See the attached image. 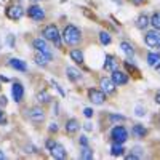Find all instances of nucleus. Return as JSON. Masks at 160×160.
<instances>
[{"instance_id": "1", "label": "nucleus", "mask_w": 160, "mask_h": 160, "mask_svg": "<svg viewBox=\"0 0 160 160\" xmlns=\"http://www.w3.org/2000/svg\"><path fill=\"white\" fill-rule=\"evenodd\" d=\"M62 38L68 45H77L82 38V32H80L78 28H75L74 24H68L64 28V32H62Z\"/></svg>"}, {"instance_id": "2", "label": "nucleus", "mask_w": 160, "mask_h": 160, "mask_svg": "<svg viewBox=\"0 0 160 160\" xmlns=\"http://www.w3.org/2000/svg\"><path fill=\"white\" fill-rule=\"evenodd\" d=\"M43 37L47 40H50V42H53L58 48L61 47V35H59V31H58V28L55 24H50L43 29Z\"/></svg>"}, {"instance_id": "3", "label": "nucleus", "mask_w": 160, "mask_h": 160, "mask_svg": "<svg viewBox=\"0 0 160 160\" xmlns=\"http://www.w3.org/2000/svg\"><path fill=\"white\" fill-rule=\"evenodd\" d=\"M111 138H112L114 142L123 144V142L128 139V131H127L122 125H117V127L112 128V131H111Z\"/></svg>"}, {"instance_id": "4", "label": "nucleus", "mask_w": 160, "mask_h": 160, "mask_svg": "<svg viewBox=\"0 0 160 160\" xmlns=\"http://www.w3.org/2000/svg\"><path fill=\"white\" fill-rule=\"evenodd\" d=\"M88 98H90V101H91L93 104H102L104 99H106V93L91 88V90H88Z\"/></svg>"}, {"instance_id": "5", "label": "nucleus", "mask_w": 160, "mask_h": 160, "mask_svg": "<svg viewBox=\"0 0 160 160\" xmlns=\"http://www.w3.org/2000/svg\"><path fill=\"white\" fill-rule=\"evenodd\" d=\"M144 40H146V43H148L151 48H154V47H158V43H160V34H158V31H157V29H154V31H149L148 34H146Z\"/></svg>"}, {"instance_id": "6", "label": "nucleus", "mask_w": 160, "mask_h": 160, "mask_svg": "<svg viewBox=\"0 0 160 160\" xmlns=\"http://www.w3.org/2000/svg\"><path fill=\"white\" fill-rule=\"evenodd\" d=\"M28 16L32 18L34 21H42V19L45 18V11L40 8V7H37V5H32V7H29V10H28Z\"/></svg>"}, {"instance_id": "7", "label": "nucleus", "mask_w": 160, "mask_h": 160, "mask_svg": "<svg viewBox=\"0 0 160 160\" xmlns=\"http://www.w3.org/2000/svg\"><path fill=\"white\" fill-rule=\"evenodd\" d=\"M29 118L32 120V122H35V123L43 122V120H45L43 109L42 108H32V109H29Z\"/></svg>"}, {"instance_id": "8", "label": "nucleus", "mask_w": 160, "mask_h": 160, "mask_svg": "<svg viewBox=\"0 0 160 160\" xmlns=\"http://www.w3.org/2000/svg\"><path fill=\"white\" fill-rule=\"evenodd\" d=\"M11 95H13V99H15L16 102H21L22 98H24V88L19 82H15L11 87Z\"/></svg>"}, {"instance_id": "9", "label": "nucleus", "mask_w": 160, "mask_h": 160, "mask_svg": "<svg viewBox=\"0 0 160 160\" xmlns=\"http://www.w3.org/2000/svg\"><path fill=\"white\" fill-rule=\"evenodd\" d=\"M112 82L115 85H127L128 83V75L122 71H112Z\"/></svg>"}, {"instance_id": "10", "label": "nucleus", "mask_w": 160, "mask_h": 160, "mask_svg": "<svg viewBox=\"0 0 160 160\" xmlns=\"http://www.w3.org/2000/svg\"><path fill=\"white\" fill-rule=\"evenodd\" d=\"M102 91L106 93V95H112V93H115V83L112 82V78H101V82H99Z\"/></svg>"}, {"instance_id": "11", "label": "nucleus", "mask_w": 160, "mask_h": 160, "mask_svg": "<svg viewBox=\"0 0 160 160\" xmlns=\"http://www.w3.org/2000/svg\"><path fill=\"white\" fill-rule=\"evenodd\" d=\"M22 8L19 7V5H11V7H8V10H7V16L10 18V19H19L21 16H22Z\"/></svg>"}, {"instance_id": "12", "label": "nucleus", "mask_w": 160, "mask_h": 160, "mask_svg": "<svg viewBox=\"0 0 160 160\" xmlns=\"http://www.w3.org/2000/svg\"><path fill=\"white\" fill-rule=\"evenodd\" d=\"M51 155L55 157V158H58V160H64L66 157H68V152H66L64 146H61V144H55V146L51 148Z\"/></svg>"}, {"instance_id": "13", "label": "nucleus", "mask_w": 160, "mask_h": 160, "mask_svg": "<svg viewBox=\"0 0 160 160\" xmlns=\"http://www.w3.org/2000/svg\"><path fill=\"white\" fill-rule=\"evenodd\" d=\"M51 61V53H45V51H37L35 53V62L40 66H45Z\"/></svg>"}, {"instance_id": "14", "label": "nucleus", "mask_w": 160, "mask_h": 160, "mask_svg": "<svg viewBox=\"0 0 160 160\" xmlns=\"http://www.w3.org/2000/svg\"><path fill=\"white\" fill-rule=\"evenodd\" d=\"M8 64L11 66L13 69H16V71H21V72L28 71V66H26V62L21 61V59H18V58H11V59L8 61Z\"/></svg>"}, {"instance_id": "15", "label": "nucleus", "mask_w": 160, "mask_h": 160, "mask_svg": "<svg viewBox=\"0 0 160 160\" xmlns=\"http://www.w3.org/2000/svg\"><path fill=\"white\" fill-rule=\"evenodd\" d=\"M78 130H80V123L75 118H69L68 122H66V131H68L69 135H74V133H77Z\"/></svg>"}, {"instance_id": "16", "label": "nucleus", "mask_w": 160, "mask_h": 160, "mask_svg": "<svg viewBox=\"0 0 160 160\" xmlns=\"http://www.w3.org/2000/svg\"><path fill=\"white\" fill-rule=\"evenodd\" d=\"M34 48H35L37 51L50 53V48H48V43H47V38H35V40H34Z\"/></svg>"}, {"instance_id": "17", "label": "nucleus", "mask_w": 160, "mask_h": 160, "mask_svg": "<svg viewBox=\"0 0 160 160\" xmlns=\"http://www.w3.org/2000/svg\"><path fill=\"white\" fill-rule=\"evenodd\" d=\"M66 74H68L69 80H72V82H77V80H80V77H82L80 71L75 69V68H68V69H66Z\"/></svg>"}, {"instance_id": "18", "label": "nucleus", "mask_w": 160, "mask_h": 160, "mask_svg": "<svg viewBox=\"0 0 160 160\" xmlns=\"http://www.w3.org/2000/svg\"><path fill=\"white\" fill-rule=\"evenodd\" d=\"M131 133H133L136 138H144L146 135H148V130L144 128V125H139V123H138V125H135V127L131 128Z\"/></svg>"}, {"instance_id": "19", "label": "nucleus", "mask_w": 160, "mask_h": 160, "mask_svg": "<svg viewBox=\"0 0 160 160\" xmlns=\"http://www.w3.org/2000/svg\"><path fill=\"white\" fill-rule=\"evenodd\" d=\"M115 66H117V61H115V58L114 56H111V55H108L106 56V62H104V69L106 71H115Z\"/></svg>"}, {"instance_id": "20", "label": "nucleus", "mask_w": 160, "mask_h": 160, "mask_svg": "<svg viewBox=\"0 0 160 160\" xmlns=\"http://www.w3.org/2000/svg\"><path fill=\"white\" fill-rule=\"evenodd\" d=\"M71 59L75 61L77 64H82L83 62V53L80 50H71Z\"/></svg>"}, {"instance_id": "21", "label": "nucleus", "mask_w": 160, "mask_h": 160, "mask_svg": "<svg viewBox=\"0 0 160 160\" xmlns=\"http://www.w3.org/2000/svg\"><path fill=\"white\" fill-rule=\"evenodd\" d=\"M149 24H151V19H149L148 16H146V15H141V16L138 18V21H136L138 29H146Z\"/></svg>"}, {"instance_id": "22", "label": "nucleus", "mask_w": 160, "mask_h": 160, "mask_svg": "<svg viewBox=\"0 0 160 160\" xmlns=\"http://www.w3.org/2000/svg\"><path fill=\"white\" fill-rule=\"evenodd\" d=\"M120 48H122V51L125 53L128 58H131L133 55H135V50H133L131 43H128V42H122V43H120Z\"/></svg>"}, {"instance_id": "23", "label": "nucleus", "mask_w": 160, "mask_h": 160, "mask_svg": "<svg viewBox=\"0 0 160 160\" xmlns=\"http://www.w3.org/2000/svg\"><path fill=\"white\" fill-rule=\"evenodd\" d=\"M123 152H125V149H123V146H122V144H118V142H114V144H112V148H111V154H112L114 157L122 155Z\"/></svg>"}, {"instance_id": "24", "label": "nucleus", "mask_w": 160, "mask_h": 160, "mask_svg": "<svg viewBox=\"0 0 160 160\" xmlns=\"http://www.w3.org/2000/svg\"><path fill=\"white\" fill-rule=\"evenodd\" d=\"M158 61H160V55H158V53H149V55H148V62H149V66H152V68Z\"/></svg>"}, {"instance_id": "25", "label": "nucleus", "mask_w": 160, "mask_h": 160, "mask_svg": "<svg viewBox=\"0 0 160 160\" xmlns=\"http://www.w3.org/2000/svg\"><path fill=\"white\" fill-rule=\"evenodd\" d=\"M99 40H101V43H102V45H109L112 38H111L109 32H106V31H102V32H99Z\"/></svg>"}, {"instance_id": "26", "label": "nucleus", "mask_w": 160, "mask_h": 160, "mask_svg": "<svg viewBox=\"0 0 160 160\" xmlns=\"http://www.w3.org/2000/svg\"><path fill=\"white\" fill-rule=\"evenodd\" d=\"M80 158H83V160H91L93 158V151L88 148H83V151H82V154H80Z\"/></svg>"}, {"instance_id": "27", "label": "nucleus", "mask_w": 160, "mask_h": 160, "mask_svg": "<svg viewBox=\"0 0 160 160\" xmlns=\"http://www.w3.org/2000/svg\"><path fill=\"white\" fill-rule=\"evenodd\" d=\"M151 24L154 26V29L160 31V15H158V13H154V15H152V18H151Z\"/></svg>"}, {"instance_id": "28", "label": "nucleus", "mask_w": 160, "mask_h": 160, "mask_svg": "<svg viewBox=\"0 0 160 160\" xmlns=\"http://www.w3.org/2000/svg\"><path fill=\"white\" fill-rule=\"evenodd\" d=\"M37 99H38L40 102H50L51 96L48 95L47 91H42V93H38V95H37Z\"/></svg>"}, {"instance_id": "29", "label": "nucleus", "mask_w": 160, "mask_h": 160, "mask_svg": "<svg viewBox=\"0 0 160 160\" xmlns=\"http://www.w3.org/2000/svg\"><path fill=\"white\" fill-rule=\"evenodd\" d=\"M111 120L112 122H123L125 117L123 115H111Z\"/></svg>"}, {"instance_id": "30", "label": "nucleus", "mask_w": 160, "mask_h": 160, "mask_svg": "<svg viewBox=\"0 0 160 160\" xmlns=\"http://www.w3.org/2000/svg\"><path fill=\"white\" fill-rule=\"evenodd\" d=\"M146 114V111L141 108V106H136V115H139V117H142Z\"/></svg>"}, {"instance_id": "31", "label": "nucleus", "mask_w": 160, "mask_h": 160, "mask_svg": "<svg viewBox=\"0 0 160 160\" xmlns=\"http://www.w3.org/2000/svg\"><path fill=\"white\" fill-rule=\"evenodd\" d=\"M80 144H82L83 146V148H87V146H88V139H87V136H80Z\"/></svg>"}, {"instance_id": "32", "label": "nucleus", "mask_w": 160, "mask_h": 160, "mask_svg": "<svg viewBox=\"0 0 160 160\" xmlns=\"http://www.w3.org/2000/svg\"><path fill=\"white\" fill-rule=\"evenodd\" d=\"M83 114H85V117H93V109H90V108H87V109H83Z\"/></svg>"}, {"instance_id": "33", "label": "nucleus", "mask_w": 160, "mask_h": 160, "mask_svg": "<svg viewBox=\"0 0 160 160\" xmlns=\"http://www.w3.org/2000/svg\"><path fill=\"white\" fill-rule=\"evenodd\" d=\"M55 144H56V142L53 141V139H48V141H47V148H48V149L51 151V148H53V146H55Z\"/></svg>"}, {"instance_id": "34", "label": "nucleus", "mask_w": 160, "mask_h": 160, "mask_svg": "<svg viewBox=\"0 0 160 160\" xmlns=\"http://www.w3.org/2000/svg\"><path fill=\"white\" fill-rule=\"evenodd\" d=\"M50 131H51V133H53V131H58V125H56V123H51V125H50Z\"/></svg>"}, {"instance_id": "35", "label": "nucleus", "mask_w": 160, "mask_h": 160, "mask_svg": "<svg viewBox=\"0 0 160 160\" xmlns=\"http://www.w3.org/2000/svg\"><path fill=\"white\" fill-rule=\"evenodd\" d=\"M0 106H7V98L5 96H0Z\"/></svg>"}, {"instance_id": "36", "label": "nucleus", "mask_w": 160, "mask_h": 160, "mask_svg": "<svg viewBox=\"0 0 160 160\" xmlns=\"http://www.w3.org/2000/svg\"><path fill=\"white\" fill-rule=\"evenodd\" d=\"M155 102H157V104H160V90L155 93Z\"/></svg>"}, {"instance_id": "37", "label": "nucleus", "mask_w": 160, "mask_h": 160, "mask_svg": "<svg viewBox=\"0 0 160 160\" xmlns=\"http://www.w3.org/2000/svg\"><path fill=\"white\" fill-rule=\"evenodd\" d=\"M85 130H87V131H91V130H93L91 123H85Z\"/></svg>"}, {"instance_id": "38", "label": "nucleus", "mask_w": 160, "mask_h": 160, "mask_svg": "<svg viewBox=\"0 0 160 160\" xmlns=\"http://www.w3.org/2000/svg\"><path fill=\"white\" fill-rule=\"evenodd\" d=\"M26 149H28V151H26V152H35V151H34V148H32V146H28V148H26Z\"/></svg>"}, {"instance_id": "39", "label": "nucleus", "mask_w": 160, "mask_h": 160, "mask_svg": "<svg viewBox=\"0 0 160 160\" xmlns=\"http://www.w3.org/2000/svg\"><path fill=\"white\" fill-rule=\"evenodd\" d=\"M133 2H135V3H138V5H139V3H142V2H144V0H133Z\"/></svg>"}, {"instance_id": "40", "label": "nucleus", "mask_w": 160, "mask_h": 160, "mask_svg": "<svg viewBox=\"0 0 160 160\" xmlns=\"http://www.w3.org/2000/svg\"><path fill=\"white\" fill-rule=\"evenodd\" d=\"M2 158H5V154H3L2 151H0V160H2Z\"/></svg>"}, {"instance_id": "41", "label": "nucleus", "mask_w": 160, "mask_h": 160, "mask_svg": "<svg viewBox=\"0 0 160 160\" xmlns=\"http://www.w3.org/2000/svg\"><path fill=\"white\" fill-rule=\"evenodd\" d=\"M2 115H3V112H2V111H0V120H2Z\"/></svg>"}, {"instance_id": "42", "label": "nucleus", "mask_w": 160, "mask_h": 160, "mask_svg": "<svg viewBox=\"0 0 160 160\" xmlns=\"http://www.w3.org/2000/svg\"><path fill=\"white\" fill-rule=\"evenodd\" d=\"M158 47H160V43H158Z\"/></svg>"}]
</instances>
